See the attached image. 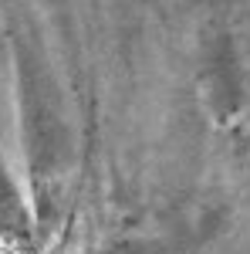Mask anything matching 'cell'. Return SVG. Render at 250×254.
<instances>
[{
    "instance_id": "6da1fadb",
    "label": "cell",
    "mask_w": 250,
    "mask_h": 254,
    "mask_svg": "<svg viewBox=\"0 0 250 254\" xmlns=\"http://www.w3.org/2000/svg\"><path fill=\"white\" fill-rule=\"evenodd\" d=\"M14 78H17V126L24 170H27V196L38 234H48L61 210V180L68 170L71 136L51 71L20 41L14 44Z\"/></svg>"
},
{
    "instance_id": "7a4b0ae2",
    "label": "cell",
    "mask_w": 250,
    "mask_h": 254,
    "mask_svg": "<svg viewBox=\"0 0 250 254\" xmlns=\"http://www.w3.org/2000/svg\"><path fill=\"white\" fill-rule=\"evenodd\" d=\"M196 98L213 126H230L247 105V68L230 31H206L196 48Z\"/></svg>"
},
{
    "instance_id": "3957f363",
    "label": "cell",
    "mask_w": 250,
    "mask_h": 254,
    "mask_svg": "<svg viewBox=\"0 0 250 254\" xmlns=\"http://www.w3.org/2000/svg\"><path fill=\"white\" fill-rule=\"evenodd\" d=\"M0 244L20 254H34V244H38L31 196L20 190V183L10 176L3 163H0Z\"/></svg>"
},
{
    "instance_id": "277c9868",
    "label": "cell",
    "mask_w": 250,
    "mask_h": 254,
    "mask_svg": "<svg viewBox=\"0 0 250 254\" xmlns=\"http://www.w3.org/2000/svg\"><path fill=\"white\" fill-rule=\"evenodd\" d=\"M81 254H155V244L142 241V237H118V241H105Z\"/></svg>"
}]
</instances>
